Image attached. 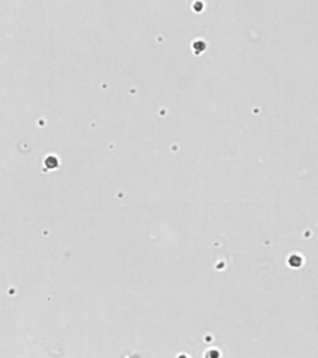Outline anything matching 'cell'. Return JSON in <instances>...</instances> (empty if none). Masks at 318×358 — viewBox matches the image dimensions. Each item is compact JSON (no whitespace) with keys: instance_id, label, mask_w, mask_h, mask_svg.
Wrapping results in <instances>:
<instances>
[{"instance_id":"cell-1","label":"cell","mask_w":318,"mask_h":358,"mask_svg":"<svg viewBox=\"0 0 318 358\" xmlns=\"http://www.w3.org/2000/svg\"><path fill=\"white\" fill-rule=\"evenodd\" d=\"M289 263H290V265L293 267H298L301 264V259L297 256H293L290 258V259H289Z\"/></svg>"},{"instance_id":"cell-2","label":"cell","mask_w":318,"mask_h":358,"mask_svg":"<svg viewBox=\"0 0 318 358\" xmlns=\"http://www.w3.org/2000/svg\"><path fill=\"white\" fill-rule=\"evenodd\" d=\"M178 358H187L186 356H184V355H181V356H179Z\"/></svg>"}]
</instances>
